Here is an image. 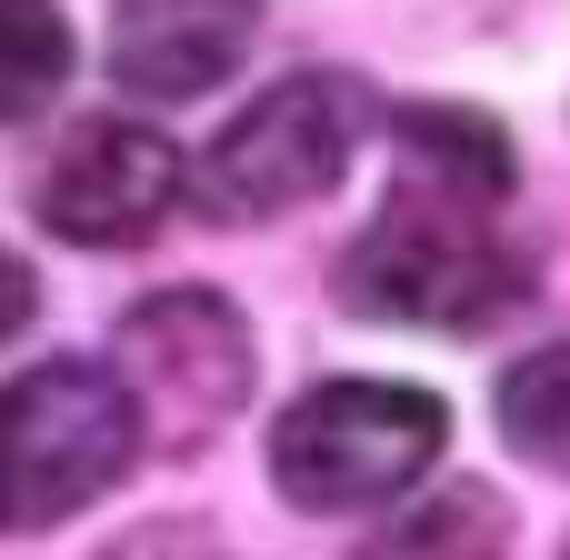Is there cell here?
Here are the masks:
<instances>
[{"instance_id":"cell-9","label":"cell","mask_w":570,"mask_h":560,"mask_svg":"<svg viewBox=\"0 0 570 560\" xmlns=\"http://www.w3.org/2000/svg\"><path fill=\"white\" fill-rule=\"evenodd\" d=\"M70 80V20L60 0H0V120H40Z\"/></svg>"},{"instance_id":"cell-7","label":"cell","mask_w":570,"mask_h":560,"mask_svg":"<svg viewBox=\"0 0 570 560\" xmlns=\"http://www.w3.org/2000/svg\"><path fill=\"white\" fill-rule=\"evenodd\" d=\"M250 30H261V0H120L110 80L140 100H200L240 70Z\"/></svg>"},{"instance_id":"cell-1","label":"cell","mask_w":570,"mask_h":560,"mask_svg":"<svg viewBox=\"0 0 570 560\" xmlns=\"http://www.w3.org/2000/svg\"><path fill=\"white\" fill-rule=\"evenodd\" d=\"M491 210L501 200L411 170V190L341 261V301L371 311V321H421V331H481V321H501L521 301V261L501 250Z\"/></svg>"},{"instance_id":"cell-6","label":"cell","mask_w":570,"mask_h":560,"mask_svg":"<svg viewBox=\"0 0 570 560\" xmlns=\"http://www.w3.org/2000/svg\"><path fill=\"white\" fill-rule=\"evenodd\" d=\"M180 200V150L150 120H80L60 160L40 170V220L80 250H130L170 220Z\"/></svg>"},{"instance_id":"cell-5","label":"cell","mask_w":570,"mask_h":560,"mask_svg":"<svg viewBox=\"0 0 570 560\" xmlns=\"http://www.w3.org/2000/svg\"><path fill=\"white\" fill-rule=\"evenodd\" d=\"M120 361H130L120 381H130L140 421L160 411L170 431H210V421H230L240 391H250V331H240V311L210 301V291H160V301H140V311L120 321Z\"/></svg>"},{"instance_id":"cell-11","label":"cell","mask_w":570,"mask_h":560,"mask_svg":"<svg viewBox=\"0 0 570 560\" xmlns=\"http://www.w3.org/2000/svg\"><path fill=\"white\" fill-rule=\"evenodd\" d=\"M501 421H511V441L531 451V461H570V351H531V361H511V381H501Z\"/></svg>"},{"instance_id":"cell-3","label":"cell","mask_w":570,"mask_h":560,"mask_svg":"<svg viewBox=\"0 0 570 560\" xmlns=\"http://www.w3.org/2000/svg\"><path fill=\"white\" fill-rule=\"evenodd\" d=\"M451 411L411 381H321L271 421V481L301 511H381L401 491H421V471L441 461Z\"/></svg>"},{"instance_id":"cell-4","label":"cell","mask_w":570,"mask_h":560,"mask_svg":"<svg viewBox=\"0 0 570 560\" xmlns=\"http://www.w3.org/2000/svg\"><path fill=\"white\" fill-rule=\"evenodd\" d=\"M361 120H371V100H361V80H341V70H301V80L261 90V100L210 140V160H200V210H210V220H271V210L321 200V190L351 170Z\"/></svg>"},{"instance_id":"cell-2","label":"cell","mask_w":570,"mask_h":560,"mask_svg":"<svg viewBox=\"0 0 570 560\" xmlns=\"http://www.w3.org/2000/svg\"><path fill=\"white\" fill-rule=\"evenodd\" d=\"M140 401L100 361H40L0 381V541L90 511L140 461Z\"/></svg>"},{"instance_id":"cell-8","label":"cell","mask_w":570,"mask_h":560,"mask_svg":"<svg viewBox=\"0 0 570 560\" xmlns=\"http://www.w3.org/2000/svg\"><path fill=\"white\" fill-rule=\"evenodd\" d=\"M401 160H411L421 180H451V190H481V200L511 190V140H501V120H481V110H461V100L401 110Z\"/></svg>"},{"instance_id":"cell-10","label":"cell","mask_w":570,"mask_h":560,"mask_svg":"<svg viewBox=\"0 0 570 560\" xmlns=\"http://www.w3.org/2000/svg\"><path fill=\"white\" fill-rule=\"evenodd\" d=\"M371 560H511V531L491 521L481 491H451V501L411 511L391 541H371Z\"/></svg>"},{"instance_id":"cell-12","label":"cell","mask_w":570,"mask_h":560,"mask_svg":"<svg viewBox=\"0 0 570 560\" xmlns=\"http://www.w3.org/2000/svg\"><path fill=\"white\" fill-rule=\"evenodd\" d=\"M30 311H40V281H30V261H20V250H0V341H20V331H30Z\"/></svg>"}]
</instances>
